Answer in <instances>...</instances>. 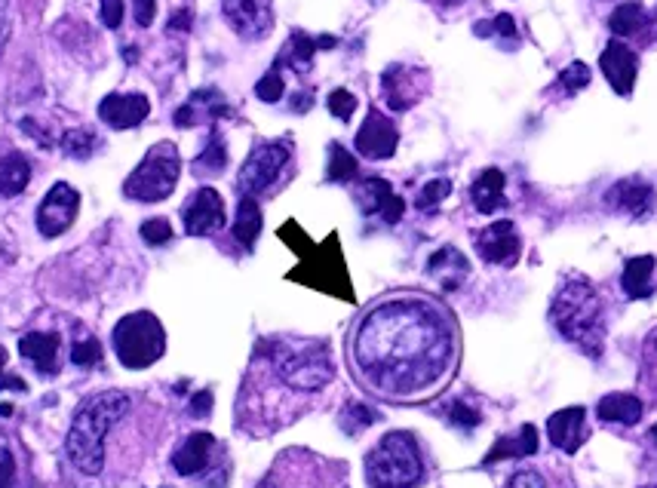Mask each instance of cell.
I'll use <instances>...</instances> for the list:
<instances>
[{
	"instance_id": "obj_1",
	"label": "cell",
	"mask_w": 657,
	"mask_h": 488,
	"mask_svg": "<svg viewBox=\"0 0 657 488\" xmlns=\"http://www.w3.org/2000/svg\"><path fill=\"white\" fill-rule=\"evenodd\" d=\"M458 357L449 314L427 298H387L366 310L350 338L357 378L387 399H415L440 387Z\"/></svg>"
},
{
	"instance_id": "obj_2",
	"label": "cell",
	"mask_w": 657,
	"mask_h": 488,
	"mask_svg": "<svg viewBox=\"0 0 657 488\" xmlns=\"http://www.w3.org/2000/svg\"><path fill=\"white\" fill-rule=\"evenodd\" d=\"M129 409H133V399L120 390L93 393L77 406L65 436V455L83 476H99L105 470V439L129 415Z\"/></svg>"
},
{
	"instance_id": "obj_3",
	"label": "cell",
	"mask_w": 657,
	"mask_h": 488,
	"mask_svg": "<svg viewBox=\"0 0 657 488\" xmlns=\"http://www.w3.org/2000/svg\"><path fill=\"white\" fill-rule=\"evenodd\" d=\"M605 307L596 286L581 274H565L550 301V323L556 332L581 347L587 357H602L605 344Z\"/></svg>"
},
{
	"instance_id": "obj_4",
	"label": "cell",
	"mask_w": 657,
	"mask_h": 488,
	"mask_svg": "<svg viewBox=\"0 0 657 488\" xmlns=\"http://www.w3.org/2000/svg\"><path fill=\"white\" fill-rule=\"evenodd\" d=\"M258 353L274 363L277 378L298 393L323 390L335 378V366L329 357V347L323 341H301V344H271L265 341Z\"/></svg>"
},
{
	"instance_id": "obj_5",
	"label": "cell",
	"mask_w": 657,
	"mask_h": 488,
	"mask_svg": "<svg viewBox=\"0 0 657 488\" xmlns=\"http://www.w3.org/2000/svg\"><path fill=\"white\" fill-rule=\"evenodd\" d=\"M424 479L418 439L406 430H393L378 439L366 455V482L372 488H415Z\"/></svg>"
},
{
	"instance_id": "obj_6",
	"label": "cell",
	"mask_w": 657,
	"mask_h": 488,
	"mask_svg": "<svg viewBox=\"0 0 657 488\" xmlns=\"http://www.w3.org/2000/svg\"><path fill=\"white\" fill-rule=\"evenodd\" d=\"M111 344H114L117 360L126 369L139 372V369L154 366L166 353V332H163V326L154 314L139 310V314H129L114 326Z\"/></svg>"
},
{
	"instance_id": "obj_7",
	"label": "cell",
	"mask_w": 657,
	"mask_h": 488,
	"mask_svg": "<svg viewBox=\"0 0 657 488\" xmlns=\"http://www.w3.org/2000/svg\"><path fill=\"white\" fill-rule=\"evenodd\" d=\"M179 172H182L179 148L172 142H160L145 154V160L123 182V197L139 200V203H160L175 191V185H179Z\"/></svg>"
},
{
	"instance_id": "obj_8",
	"label": "cell",
	"mask_w": 657,
	"mask_h": 488,
	"mask_svg": "<svg viewBox=\"0 0 657 488\" xmlns=\"http://www.w3.org/2000/svg\"><path fill=\"white\" fill-rule=\"evenodd\" d=\"M292 151L286 142H261L249 151V157L243 160L240 166V175H237V188L243 197H255L261 191H268L277 179L280 172L286 169Z\"/></svg>"
},
{
	"instance_id": "obj_9",
	"label": "cell",
	"mask_w": 657,
	"mask_h": 488,
	"mask_svg": "<svg viewBox=\"0 0 657 488\" xmlns=\"http://www.w3.org/2000/svg\"><path fill=\"white\" fill-rule=\"evenodd\" d=\"M77 212H80V194L65 182L53 185L47 191V197H43L40 206H37V231H40V237H47V240L62 237L77 221Z\"/></svg>"
},
{
	"instance_id": "obj_10",
	"label": "cell",
	"mask_w": 657,
	"mask_h": 488,
	"mask_svg": "<svg viewBox=\"0 0 657 488\" xmlns=\"http://www.w3.org/2000/svg\"><path fill=\"white\" fill-rule=\"evenodd\" d=\"M222 13L246 40H261L274 28V0H222Z\"/></svg>"
},
{
	"instance_id": "obj_11",
	"label": "cell",
	"mask_w": 657,
	"mask_h": 488,
	"mask_svg": "<svg viewBox=\"0 0 657 488\" xmlns=\"http://www.w3.org/2000/svg\"><path fill=\"white\" fill-rule=\"evenodd\" d=\"M185 234L188 237H209L225 228V200L215 188H200L182 209Z\"/></svg>"
},
{
	"instance_id": "obj_12",
	"label": "cell",
	"mask_w": 657,
	"mask_h": 488,
	"mask_svg": "<svg viewBox=\"0 0 657 488\" xmlns=\"http://www.w3.org/2000/svg\"><path fill=\"white\" fill-rule=\"evenodd\" d=\"M354 145H357V154L366 157V160H387V157L397 154L400 132H397V126H393L390 117H384L378 108H369Z\"/></svg>"
},
{
	"instance_id": "obj_13",
	"label": "cell",
	"mask_w": 657,
	"mask_h": 488,
	"mask_svg": "<svg viewBox=\"0 0 657 488\" xmlns=\"http://www.w3.org/2000/svg\"><path fill=\"white\" fill-rule=\"evenodd\" d=\"M476 252L483 261L498 264V268H513L522 255V240L513 228V221H492V225L476 234Z\"/></svg>"
},
{
	"instance_id": "obj_14",
	"label": "cell",
	"mask_w": 657,
	"mask_h": 488,
	"mask_svg": "<svg viewBox=\"0 0 657 488\" xmlns=\"http://www.w3.org/2000/svg\"><path fill=\"white\" fill-rule=\"evenodd\" d=\"M357 206L363 209L366 218H381V221H387V225H397V221H403V212H406L403 197H397L393 185L384 182V179H378V175H372V179H363V182H360V188H357Z\"/></svg>"
},
{
	"instance_id": "obj_15",
	"label": "cell",
	"mask_w": 657,
	"mask_h": 488,
	"mask_svg": "<svg viewBox=\"0 0 657 488\" xmlns=\"http://www.w3.org/2000/svg\"><path fill=\"white\" fill-rule=\"evenodd\" d=\"M599 68L605 74V80L611 83V90L618 96H630L636 86V74H639V56L621 40H611L608 47L599 56Z\"/></svg>"
},
{
	"instance_id": "obj_16",
	"label": "cell",
	"mask_w": 657,
	"mask_h": 488,
	"mask_svg": "<svg viewBox=\"0 0 657 488\" xmlns=\"http://www.w3.org/2000/svg\"><path fill=\"white\" fill-rule=\"evenodd\" d=\"M424 71H412L406 65H390L384 74H381V90H384V99L393 111H409L421 93H424Z\"/></svg>"
},
{
	"instance_id": "obj_17",
	"label": "cell",
	"mask_w": 657,
	"mask_h": 488,
	"mask_svg": "<svg viewBox=\"0 0 657 488\" xmlns=\"http://www.w3.org/2000/svg\"><path fill=\"white\" fill-rule=\"evenodd\" d=\"M148 114H151V102L142 93H123V96L111 93L99 105V117L111 129H136Z\"/></svg>"
},
{
	"instance_id": "obj_18",
	"label": "cell",
	"mask_w": 657,
	"mask_h": 488,
	"mask_svg": "<svg viewBox=\"0 0 657 488\" xmlns=\"http://www.w3.org/2000/svg\"><path fill=\"white\" fill-rule=\"evenodd\" d=\"M547 436L559 452L575 455L587 439V412H584V406H568V409L550 415Z\"/></svg>"
},
{
	"instance_id": "obj_19",
	"label": "cell",
	"mask_w": 657,
	"mask_h": 488,
	"mask_svg": "<svg viewBox=\"0 0 657 488\" xmlns=\"http://www.w3.org/2000/svg\"><path fill=\"white\" fill-rule=\"evenodd\" d=\"M218 449V439L212 433H191L172 455V467L179 476H203L212 467V455Z\"/></svg>"
},
{
	"instance_id": "obj_20",
	"label": "cell",
	"mask_w": 657,
	"mask_h": 488,
	"mask_svg": "<svg viewBox=\"0 0 657 488\" xmlns=\"http://www.w3.org/2000/svg\"><path fill=\"white\" fill-rule=\"evenodd\" d=\"M605 206L630 218H645L654 209V188L642 179H624L605 194Z\"/></svg>"
},
{
	"instance_id": "obj_21",
	"label": "cell",
	"mask_w": 657,
	"mask_h": 488,
	"mask_svg": "<svg viewBox=\"0 0 657 488\" xmlns=\"http://www.w3.org/2000/svg\"><path fill=\"white\" fill-rule=\"evenodd\" d=\"M19 353L37 366V372L53 375L59 369V335L56 332H28L19 341Z\"/></svg>"
},
{
	"instance_id": "obj_22",
	"label": "cell",
	"mask_w": 657,
	"mask_h": 488,
	"mask_svg": "<svg viewBox=\"0 0 657 488\" xmlns=\"http://www.w3.org/2000/svg\"><path fill=\"white\" fill-rule=\"evenodd\" d=\"M427 274L440 280V286H443L446 292H452V289H458V286L467 280L470 264H467V258H464L455 246H443L440 252H433V255H430V261H427Z\"/></svg>"
},
{
	"instance_id": "obj_23",
	"label": "cell",
	"mask_w": 657,
	"mask_h": 488,
	"mask_svg": "<svg viewBox=\"0 0 657 488\" xmlns=\"http://www.w3.org/2000/svg\"><path fill=\"white\" fill-rule=\"evenodd\" d=\"M504 182H507V179H504V172H501V169H486V172H479V179H476L473 188H470V200H473L476 212L492 215V212H498V209L507 206Z\"/></svg>"
},
{
	"instance_id": "obj_24",
	"label": "cell",
	"mask_w": 657,
	"mask_h": 488,
	"mask_svg": "<svg viewBox=\"0 0 657 488\" xmlns=\"http://www.w3.org/2000/svg\"><path fill=\"white\" fill-rule=\"evenodd\" d=\"M535 452H538V430H535V424H519L516 436H501L495 442V449L486 455L483 467H492V464H498L504 458H529Z\"/></svg>"
},
{
	"instance_id": "obj_25",
	"label": "cell",
	"mask_w": 657,
	"mask_h": 488,
	"mask_svg": "<svg viewBox=\"0 0 657 488\" xmlns=\"http://www.w3.org/2000/svg\"><path fill=\"white\" fill-rule=\"evenodd\" d=\"M320 47H335V37H311V34H304V31H295L292 40H289V47H283L277 62L280 65L286 62L295 71H308Z\"/></svg>"
},
{
	"instance_id": "obj_26",
	"label": "cell",
	"mask_w": 657,
	"mask_h": 488,
	"mask_svg": "<svg viewBox=\"0 0 657 488\" xmlns=\"http://www.w3.org/2000/svg\"><path fill=\"white\" fill-rule=\"evenodd\" d=\"M596 412L608 424H627V427H633L642 418V399L633 396V393H608V396L599 399Z\"/></svg>"
},
{
	"instance_id": "obj_27",
	"label": "cell",
	"mask_w": 657,
	"mask_h": 488,
	"mask_svg": "<svg viewBox=\"0 0 657 488\" xmlns=\"http://www.w3.org/2000/svg\"><path fill=\"white\" fill-rule=\"evenodd\" d=\"M657 261L654 255H636L624 264V274H621V286L627 292V298L639 301L651 295V277H654Z\"/></svg>"
},
{
	"instance_id": "obj_28",
	"label": "cell",
	"mask_w": 657,
	"mask_h": 488,
	"mask_svg": "<svg viewBox=\"0 0 657 488\" xmlns=\"http://www.w3.org/2000/svg\"><path fill=\"white\" fill-rule=\"evenodd\" d=\"M31 182V166L22 154H7L0 160V200L19 197Z\"/></svg>"
},
{
	"instance_id": "obj_29",
	"label": "cell",
	"mask_w": 657,
	"mask_h": 488,
	"mask_svg": "<svg viewBox=\"0 0 657 488\" xmlns=\"http://www.w3.org/2000/svg\"><path fill=\"white\" fill-rule=\"evenodd\" d=\"M648 25V13L639 0H624V4L608 16V28L615 37H633Z\"/></svg>"
},
{
	"instance_id": "obj_30",
	"label": "cell",
	"mask_w": 657,
	"mask_h": 488,
	"mask_svg": "<svg viewBox=\"0 0 657 488\" xmlns=\"http://www.w3.org/2000/svg\"><path fill=\"white\" fill-rule=\"evenodd\" d=\"M258 234H261V206L255 203V197H240L237 221H234V237H237L240 246L252 249Z\"/></svg>"
},
{
	"instance_id": "obj_31",
	"label": "cell",
	"mask_w": 657,
	"mask_h": 488,
	"mask_svg": "<svg viewBox=\"0 0 657 488\" xmlns=\"http://www.w3.org/2000/svg\"><path fill=\"white\" fill-rule=\"evenodd\" d=\"M360 172V163L357 157L350 154L347 148H341L338 142L329 145V166H326V182H335V185H347L354 182Z\"/></svg>"
},
{
	"instance_id": "obj_32",
	"label": "cell",
	"mask_w": 657,
	"mask_h": 488,
	"mask_svg": "<svg viewBox=\"0 0 657 488\" xmlns=\"http://www.w3.org/2000/svg\"><path fill=\"white\" fill-rule=\"evenodd\" d=\"M228 166V151H225V139L212 129L209 145L200 151V157L194 160V175H222V169Z\"/></svg>"
},
{
	"instance_id": "obj_33",
	"label": "cell",
	"mask_w": 657,
	"mask_h": 488,
	"mask_svg": "<svg viewBox=\"0 0 657 488\" xmlns=\"http://www.w3.org/2000/svg\"><path fill=\"white\" fill-rule=\"evenodd\" d=\"M62 148L68 157H77V160H86L93 151H96V136L90 129H71L62 136Z\"/></svg>"
},
{
	"instance_id": "obj_34",
	"label": "cell",
	"mask_w": 657,
	"mask_h": 488,
	"mask_svg": "<svg viewBox=\"0 0 657 488\" xmlns=\"http://www.w3.org/2000/svg\"><path fill=\"white\" fill-rule=\"evenodd\" d=\"M449 194H452V182H449V179H433V182H427V185L418 191L415 206H418L421 212H430V209L440 206Z\"/></svg>"
},
{
	"instance_id": "obj_35",
	"label": "cell",
	"mask_w": 657,
	"mask_h": 488,
	"mask_svg": "<svg viewBox=\"0 0 657 488\" xmlns=\"http://www.w3.org/2000/svg\"><path fill=\"white\" fill-rule=\"evenodd\" d=\"M283 93H286V83H283L280 65H274V68H271L265 77H261V80L255 83V96H258L261 102H268V105L280 102V99H283Z\"/></svg>"
},
{
	"instance_id": "obj_36",
	"label": "cell",
	"mask_w": 657,
	"mask_h": 488,
	"mask_svg": "<svg viewBox=\"0 0 657 488\" xmlns=\"http://www.w3.org/2000/svg\"><path fill=\"white\" fill-rule=\"evenodd\" d=\"M378 421V415L369 409V406H363V403H350L347 409H344V415H341V427L347 430V433H360V430H366L369 424H375Z\"/></svg>"
},
{
	"instance_id": "obj_37",
	"label": "cell",
	"mask_w": 657,
	"mask_h": 488,
	"mask_svg": "<svg viewBox=\"0 0 657 488\" xmlns=\"http://www.w3.org/2000/svg\"><path fill=\"white\" fill-rule=\"evenodd\" d=\"M587 83H590V68H587L584 62H572V65H568V68L559 74V86H562L568 96L581 93Z\"/></svg>"
},
{
	"instance_id": "obj_38",
	"label": "cell",
	"mask_w": 657,
	"mask_h": 488,
	"mask_svg": "<svg viewBox=\"0 0 657 488\" xmlns=\"http://www.w3.org/2000/svg\"><path fill=\"white\" fill-rule=\"evenodd\" d=\"M71 360H74V366H80V369H93L96 363H102V344H99L96 338H86V341L74 344Z\"/></svg>"
},
{
	"instance_id": "obj_39",
	"label": "cell",
	"mask_w": 657,
	"mask_h": 488,
	"mask_svg": "<svg viewBox=\"0 0 657 488\" xmlns=\"http://www.w3.org/2000/svg\"><path fill=\"white\" fill-rule=\"evenodd\" d=\"M473 31H476L479 37H510V40H516V34H519L513 16H507V13L495 16L492 22H479Z\"/></svg>"
},
{
	"instance_id": "obj_40",
	"label": "cell",
	"mask_w": 657,
	"mask_h": 488,
	"mask_svg": "<svg viewBox=\"0 0 657 488\" xmlns=\"http://www.w3.org/2000/svg\"><path fill=\"white\" fill-rule=\"evenodd\" d=\"M0 488H16V458L4 433H0Z\"/></svg>"
},
{
	"instance_id": "obj_41",
	"label": "cell",
	"mask_w": 657,
	"mask_h": 488,
	"mask_svg": "<svg viewBox=\"0 0 657 488\" xmlns=\"http://www.w3.org/2000/svg\"><path fill=\"white\" fill-rule=\"evenodd\" d=\"M142 240L148 246H166L172 240V225L166 218H148L142 225Z\"/></svg>"
},
{
	"instance_id": "obj_42",
	"label": "cell",
	"mask_w": 657,
	"mask_h": 488,
	"mask_svg": "<svg viewBox=\"0 0 657 488\" xmlns=\"http://www.w3.org/2000/svg\"><path fill=\"white\" fill-rule=\"evenodd\" d=\"M329 111L338 117V120H350L354 117V111H357V99H354V93H347V90H332V96H329Z\"/></svg>"
},
{
	"instance_id": "obj_43",
	"label": "cell",
	"mask_w": 657,
	"mask_h": 488,
	"mask_svg": "<svg viewBox=\"0 0 657 488\" xmlns=\"http://www.w3.org/2000/svg\"><path fill=\"white\" fill-rule=\"evenodd\" d=\"M449 421L455 424V427H464V430H473L479 421H483V415H479L476 409H470L464 399H458V403H452L449 406Z\"/></svg>"
},
{
	"instance_id": "obj_44",
	"label": "cell",
	"mask_w": 657,
	"mask_h": 488,
	"mask_svg": "<svg viewBox=\"0 0 657 488\" xmlns=\"http://www.w3.org/2000/svg\"><path fill=\"white\" fill-rule=\"evenodd\" d=\"M99 7H102V22H105V28H120V22H123V0H99Z\"/></svg>"
},
{
	"instance_id": "obj_45",
	"label": "cell",
	"mask_w": 657,
	"mask_h": 488,
	"mask_svg": "<svg viewBox=\"0 0 657 488\" xmlns=\"http://www.w3.org/2000/svg\"><path fill=\"white\" fill-rule=\"evenodd\" d=\"M504 488H547V485H544L541 473H535V470H519V473L510 476V482H507Z\"/></svg>"
},
{
	"instance_id": "obj_46",
	"label": "cell",
	"mask_w": 657,
	"mask_h": 488,
	"mask_svg": "<svg viewBox=\"0 0 657 488\" xmlns=\"http://www.w3.org/2000/svg\"><path fill=\"white\" fill-rule=\"evenodd\" d=\"M157 16V0H136V25L148 28Z\"/></svg>"
},
{
	"instance_id": "obj_47",
	"label": "cell",
	"mask_w": 657,
	"mask_h": 488,
	"mask_svg": "<svg viewBox=\"0 0 657 488\" xmlns=\"http://www.w3.org/2000/svg\"><path fill=\"white\" fill-rule=\"evenodd\" d=\"M7 40H10V7L7 0H0V53H4Z\"/></svg>"
},
{
	"instance_id": "obj_48",
	"label": "cell",
	"mask_w": 657,
	"mask_h": 488,
	"mask_svg": "<svg viewBox=\"0 0 657 488\" xmlns=\"http://www.w3.org/2000/svg\"><path fill=\"white\" fill-rule=\"evenodd\" d=\"M209 409H212V393H209V390L197 393V396H194V403H191V412H194L197 418H206Z\"/></svg>"
},
{
	"instance_id": "obj_49",
	"label": "cell",
	"mask_w": 657,
	"mask_h": 488,
	"mask_svg": "<svg viewBox=\"0 0 657 488\" xmlns=\"http://www.w3.org/2000/svg\"><path fill=\"white\" fill-rule=\"evenodd\" d=\"M172 28H175V31H188V28H191V13H188V10L175 13V16L169 19V31H172Z\"/></svg>"
},
{
	"instance_id": "obj_50",
	"label": "cell",
	"mask_w": 657,
	"mask_h": 488,
	"mask_svg": "<svg viewBox=\"0 0 657 488\" xmlns=\"http://www.w3.org/2000/svg\"><path fill=\"white\" fill-rule=\"evenodd\" d=\"M295 99H298V102H292V111H298V114H301V111H308V108L314 105V99H311V96H304V93L295 96Z\"/></svg>"
},
{
	"instance_id": "obj_51",
	"label": "cell",
	"mask_w": 657,
	"mask_h": 488,
	"mask_svg": "<svg viewBox=\"0 0 657 488\" xmlns=\"http://www.w3.org/2000/svg\"><path fill=\"white\" fill-rule=\"evenodd\" d=\"M7 387H16V390H25V381L22 378H0V390H7Z\"/></svg>"
},
{
	"instance_id": "obj_52",
	"label": "cell",
	"mask_w": 657,
	"mask_h": 488,
	"mask_svg": "<svg viewBox=\"0 0 657 488\" xmlns=\"http://www.w3.org/2000/svg\"><path fill=\"white\" fill-rule=\"evenodd\" d=\"M258 488H280V482H277V479H274V476L268 473L265 479H261V482H258Z\"/></svg>"
},
{
	"instance_id": "obj_53",
	"label": "cell",
	"mask_w": 657,
	"mask_h": 488,
	"mask_svg": "<svg viewBox=\"0 0 657 488\" xmlns=\"http://www.w3.org/2000/svg\"><path fill=\"white\" fill-rule=\"evenodd\" d=\"M4 366H7V350L0 347V372H4Z\"/></svg>"
},
{
	"instance_id": "obj_54",
	"label": "cell",
	"mask_w": 657,
	"mask_h": 488,
	"mask_svg": "<svg viewBox=\"0 0 657 488\" xmlns=\"http://www.w3.org/2000/svg\"><path fill=\"white\" fill-rule=\"evenodd\" d=\"M651 442H654V446H657V424L651 427Z\"/></svg>"
},
{
	"instance_id": "obj_55",
	"label": "cell",
	"mask_w": 657,
	"mask_h": 488,
	"mask_svg": "<svg viewBox=\"0 0 657 488\" xmlns=\"http://www.w3.org/2000/svg\"><path fill=\"white\" fill-rule=\"evenodd\" d=\"M651 344H654V350H657V335H654V338H651Z\"/></svg>"
},
{
	"instance_id": "obj_56",
	"label": "cell",
	"mask_w": 657,
	"mask_h": 488,
	"mask_svg": "<svg viewBox=\"0 0 657 488\" xmlns=\"http://www.w3.org/2000/svg\"><path fill=\"white\" fill-rule=\"evenodd\" d=\"M648 488H657V485H648Z\"/></svg>"
}]
</instances>
